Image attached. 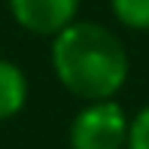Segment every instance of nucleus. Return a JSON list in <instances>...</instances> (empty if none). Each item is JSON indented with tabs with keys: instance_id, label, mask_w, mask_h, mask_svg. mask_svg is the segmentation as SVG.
<instances>
[{
	"instance_id": "1",
	"label": "nucleus",
	"mask_w": 149,
	"mask_h": 149,
	"mask_svg": "<svg viewBox=\"0 0 149 149\" xmlns=\"http://www.w3.org/2000/svg\"><path fill=\"white\" fill-rule=\"evenodd\" d=\"M49 61L61 88L82 104L113 100L125 88L131 58L125 43L97 22H73L52 37Z\"/></svg>"
},
{
	"instance_id": "2",
	"label": "nucleus",
	"mask_w": 149,
	"mask_h": 149,
	"mask_svg": "<svg viewBox=\"0 0 149 149\" xmlns=\"http://www.w3.org/2000/svg\"><path fill=\"white\" fill-rule=\"evenodd\" d=\"M128 128H131V116L116 97L94 100L73 116L70 128H67V146L70 149H128Z\"/></svg>"
},
{
	"instance_id": "3",
	"label": "nucleus",
	"mask_w": 149,
	"mask_h": 149,
	"mask_svg": "<svg viewBox=\"0 0 149 149\" xmlns=\"http://www.w3.org/2000/svg\"><path fill=\"white\" fill-rule=\"evenodd\" d=\"M82 0H6L12 22L33 37H58L76 22Z\"/></svg>"
},
{
	"instance_id": "4",
	"label": "nucleus",
	"mask_w": 149,
	"mask_h": 149,
	"mask_svg": "<svg viewBox=\"0 0 149 149\" xmlns=\"http://www.w3.org/2000/svg\"><path fill=\"white\" fill-rule=\"evenodd\" d=\"M28 94H31L28 73L15 61L0 58V122L15 119L28 107Z\"/></svg>"
},
{
	"instance_id": "5",
	"label": "nucleus",
	"mask_w": 149,
	"mask_h": 149,
	"mask_svg": "<svg viewBox=\"0 0 149 149\" xmlns=\"http://www.w3.org/2000/svg\"><path fill=\"white\" fill-rule=\"evenodd\" d=\"M113 18L128 31H149V0H110Z\"/></svg>"
},
{
	"instance_id": "6",
	"label": "nucleus",
	"mask_w": 149,
	"mask_h": 149,
	"mask_svg": "<svg viewBox=\"0 0 149 149\" xmlns=\"http://www.w3.org/2000/svg\"><path fill=\"white\" fill-rule=\"evenodd\" d=\"M128 149H149V104L137 116H131L128 128Z\"/></svg>"
}]
</instances>
